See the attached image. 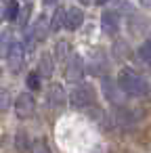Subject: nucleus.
<instances>
[{
	"label": "nucleus",
	"mask_w": 151,
	"mask_h": 153,
	"mask_svg": "<svg viewBox=\"0 0 151 153\" xmlns=\"http://www.w3.org/2000/svg\"><path fill=\"white\" fill-rule=\"evenodd\" d=\"M19 13H21L19 2H17V0H9L7 7H4V19L7 21H17L19 19Z\"/></svg>",
	"instance_id": "9b49d317"
},
{
	"label": "nucleus",
	"mask_w": 151,
	"mask_h": 153,
	"mask_svg": "<svg viewBox=\"0 0 151 153\" xmlns=\"http://www.w3.org/2000/svg\"><path fill=\"white\" fill-rule=\"evenodd\" d=\"M46 105L53 107V109L65 105V90L59 84H51L48 86V90H46Z\"/></svg>",
	"instance_id": "0eeeda50"
},
{
	"label": "nucleus",
	"mask_w": 151,
	"mask_h": 153,
	"mask_svg": "<svg viewBox=\"0 0 151 153\" xmlns=\"http://www.w3.org/2000/svg\"><path fill=\"white\" fill-rule=\"evenodd\" d=\"M94 99H97V94H94V88H92L90 84H80V86H76L74 92L69 94L71 105H74V107H80V109L90 107V105L94 103Z\"/></svg>",
	"instance_id": "f03ea898"
},
{
	"label": "nucleus",
	"mask_w": 151,
	"mask_h": 153,
	"mask_svg": "<svg viewBox=\"0 0 151 153\" xmlns=\"http://www.w3.org/2000/svg\"><path fill=\"white\" fill-rule=\"evenodd\" d=\"M53 71H55L53 59L48 57V53H44V55L40 57V63H38V74H40L42 78H51V76H53Z\"/></svg>",
	"instance_id": "9d476101"
},
{
	"label": "nucleus",
	"mask_w": 151,
	"mask_h": 153,
	"mask_svg": "<svg viewBox=\"0 0 151 153\" xmlns=\"http://www.w3.org/2000/svg\"><path fill=\"white\" fill-rule=\"evenodd\" d=\"M28 88H30V90H38V88H40V74H38V71L28 74Z\"/></svg>",
	"instance_id": "f3484780"
},
{
	"label": "nucleus",
	"mask_w": 151,
	"mask_h": 153,
	"mask_svg": "<svg viewBox=\"0 0 151 153\" xmlns=\"http://www.w3.org/2000/svg\"><path fill=\"white\" fill-rule=\"evenodd\" d=\"M88 2H90V0H82V4H88Z\"/></svg>",
	"instance_id": "4be33fe9"
},
{
	"label": "nucleus",
	"mask_w": 151,
	"mask_h": 153,
	"mask_svg": "<svg viewBox=\"0 0 151 153\" xmlns=\"http://www.w3.org/2000/svg\"><path fill=\"white\" fill-rule=\"evenodd\" d=\"M32 153H51V145L44 138H36L32 143Z\"/></svg>",
	"instance_id": "dca6fc26"
},
{
	"label": "nucleus",
	"mask_w": 151,
	"mask_h": 153,
	"mask_svg": "<svg viewBox=\"0 0 151 153\" xmlns=\"http://www.w3.org/2000/svg\"><path fill=\"white\" fill-rule=\"evenodd\" d=\"M65 25V9H57L53 13V19H51V32H59L61 27Z\"/></svg>",
	"instance_id": "f8f14e48"
},
{
	"label": "nucleus",
	"mask_w": 151,
	"mask_h": 153,
	"mask_svg": "<svg viewBox=\"0 0 151 153\" xmlns=\"http://www.w3.org/2000/svg\"><path fill=\"white\" fill-rule=\"evenodd\" d=\"M0 38H2V36H0Z\"/></svg>",
	"instance_id": "b1692460"
},
{
	"label": "nucleus",
	"mask_w": 151,
	"mask_h": 153,
	"mask_svg": "<svg viewBox=\"0 0 151 153\" xmlns=\"http://www.w3.org/2000/svg\"><path fill=\"white\" fill-rule=\"evenodd\" d=\"M11 92L7 90V88H0V113H4V111H9L11 109Z\"/></svg>",
	"instance_id": "4468645a"
},
{
	"label": "nucleus",
	"mask_w": 151,
	"mask_h": 153,
	"mask_svg": "<svg viewBox=\"0 0 151 153\" xmlns=\"http://www.w3.org/2000/svg\"><path fill=\"white\" fill-rule=\"evenodd\" d=\"M30 30H32L36 42H44L46 36H48V32H51V23H48V19H46L44 15H40V17L36 19V23H34Z\"/></svg>",
	"instance_id": "1a4fd4ad"
},
{
	"label": "nucleus",
	"mask_w": 151,
	"mask_h": 153,
	"mask_svg": "<svg viewBox=\"0 0 151 153\" xmlns=\"http://www.w3.org/2000/svg\"><path fill=\"white\" fill-rule=\"evenodd\" d=\"M94 2H97V4H105V2H107V0H94Z\"/></svg>",
	"instance_id": "412c9836"
},
{
	"label": "nucleus",
	"mask_w": 151,
	"mask_h": 153,
	"mask_svg": "<svg viewBox=\"0 0 151 153\" xmlns=\"http://www.w3.org/2000/svg\"><path fill=\"white\" fill-rule=\"evenodd\" d=\"M138 57H141L143 63L151 65V40H145V42L141 44V48H138Z\"/></svg>",
	"instance_id": "ddd939ff"
},
{
	"label": "nucleus",
	"mask_w": 151,
	"mask_h": 153,
	"mask_svg": "<svg viewBox=\"0 0 151 153\" xmlns=\"http://www.w3.org/2000/svg\"><path fill=\"white\" fill-rule=\"evenodd\" d=\"M0 78H2V67H0Z\"/></svg>",
	"instance_id": "5701e85b"
},
{
	"label": "nucleus",
	"mask_w": 151,
	"mask_h": 153,
	"mask_svg": "<svg viewBox=\"0 0 151 153\" xmlns=\"http://www.w3.org/2000/svg\"><path fill=\"white\" fill-rule=\"evenodd\" d=\"M101 27H103L105 34L115 36L118 30H120V15H118L115 11H105V13L101 15Z\"/></svg>",
	"instance_id": "423d86ee"
},
{
	"label": "nucleus",
	"mask_w": 151,
	"mask_h": 153,
	"mask_svg": "<svg viewBox=\"0 0 151 153\" xmlns=\"http://www.w3.org/2000/svg\"><path fill=\"white\" fill-rule=\"evenodd\" d=\"M138 2H141L145 9H151V0H138Z\"/></svg>",
	"instance_id": "6ab92c4d"
},
{
	"label": "nucleus",
	"mask_w": 151,
	"mask_h": 153,
	"mask_svg": "<svg viewBox=\"0 0 151 153\" xmlns=\"http://www.w3.org/2000/svg\"><path fill=\"white\" fill-rule=\"evenodd\" d=\"M30 13H32V4H25V9L19 13V19H17V21H19L21 25H25V23H28V17H30Z\"/></svg>",
	"instance_id": "a211bd4d"
},
{
	"label": "nucleus",
	"mask_w": 151,
	"mask_h": 153,
	"mask_svg": "<svg viewBox=\"0 0 151 153\" xmlns=\"http://www.w3.org/2000/svg\"><path fill=\"white\" fill-rule=\"evenodd\" d=\"M82 21H84V13L78 9V7H69L67 11H65V30H69V32H74V30H78L80 25H82Z\"/></svg>",
	"instance_id": "6e6552de"
},
{
	"label": "nucleus",
	"mask_w": 151,
	"mask_h": 153,
	"mask_svg": "<svg viewBox=\"0 0 151 153\" xmlns=\"http://www.w3.org/2000/svg\"><path fill=\"white\" fill-rule=\"evenodd\" d=\"M118 88L128 97H145L149 94V82L134 69L126 67L118 74Z\"/></svg>",
	"instance_id": "f257e3e1"
},
{
	"label": "nucleus",
	"mask_w": 151,
	"mask_h": 153,
	"mask_svg": "<svg viewBox=\"0 0 151 153\" xmlns=\"http://www.w3.org/2000/svg\"><path fill=\"white\" fill-rule=\"evenodd\" d=\"M63 78L67 82H82L84 78V61L80 55H71L67 65H65V71H63Z\"/></svg>",
	"instance_id": "7ed1b4c3"
},
{
	"label": "nucleus",
	"mask_w": 151,
	"mask_h": 153,
	"mask_svg": "<svg viewBox=\"0 0 151 153\" xmlns=\"http://www.w3.org/2000/svg\"><path fill=\"white\" fill-rule=\"evenodd\" d=\"M69 57V42H65V40H59L57 42V61H65Z\"/></svg>",
	"instance_id": "2eb2a0df"
},
{
	"label": "nucleus",
	"mask_w": 151,
	"mask_h": 153,
	"mask_svg": "<svg viewBox=\"0 0 151 153\" xmlns=\"http://www.w3.org/2000/svg\"><path fill=\"white\" fill-rule=\"evenodd\" d=\"M7 61H9V67H11L13 74L21 71L23 61H25V46H23V42H19V40L13 42V46H11L9 55H7Z\"/></svg>",
	"instance_id": "39448f33"
},
{
	"label": "nucleus",
	"mask_w": 151,
	"mask_h": 153,
	"mask_svg": "<svg viewBox=\"0 0 151 153\" xmlns=\"http://www.w3.org/2000/svg\"><path fill=\"white\" fill-rule=\"evenodd\" d=\"M42 2H44L46 7H51V4H57V0H42Z\"/></svg>",
	"instance_id": "aec40b11"
},
{
	"label": "nucleus",
	"mask_w": 151,
	"mask_h": 153,
	"mask_svg": "<svg viewBox=\"0 0 151 153\" xmlns=\"http://www.w3.org/2000/svg\"><path fill=\"white\" fill-rule=\"evenodd\" d=\"M34 109H36V99H34L32 92H21V94L15 99V113H17L19 120L30 117V115L34 113Z\"/></svg>",
	"instance_id": "20e7f679"
}]
</instances>
